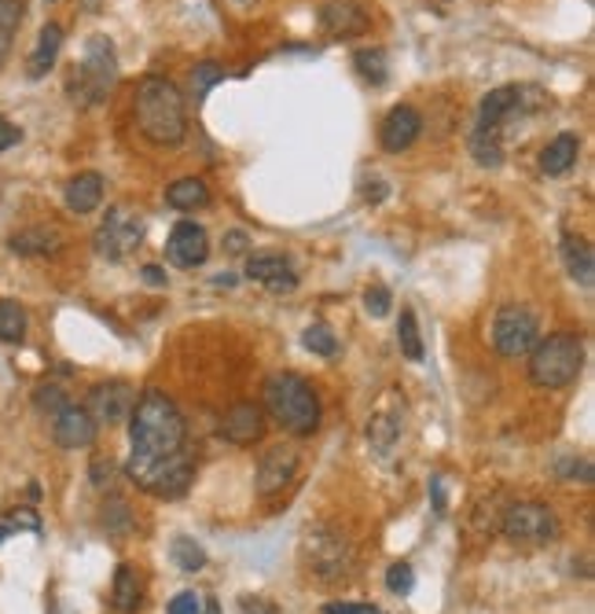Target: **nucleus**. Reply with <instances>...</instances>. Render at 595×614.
I'll list each match as a JSON object with an SVG mask.
<instances>
[{
	"instance_id": "f257e3e1",
	"label": "nucleus",
	"mask_w": 595,
	"mask_h": 614,
	"mask_svg": "<svg viewBox=\"0 0 595 614\" xmlns=\"http://www.w3.org/2000/svg\"><path fill=\"white\" fill-rule=\"evenodd\" d=\"M129 441H133V457L144 460L169 457V452L185 449L188 441L185 412L177 409V401L166 390L151 387L133 401V412H129Z\"/></svg>"
},
{
	"instance_id": "f03ea898",
	"label": "nucleus",
	"mask_w": 595,
	"mask_h": 614,
	"mask_svg": "<svg viewBox=\"0 0 595 614\" xmlns=\"http://www.w3.org/2000/svg\"><path fill=\"white\" fill-rule=\"evenodd\" d=\"M136 126L151 144L177 147L188 133L185 96L180 88L163 74H147L136 85Z\"/></svg>"
},
{
	"instance_id": "7ed1b4c3",
	"label": "nucleus",
	"mask_w": 595,
	"mask_h": 614,
	"mask_svg": "<svg viewBox=\"0 0 595 614\" xmlns=\"http://www.w3.org/2000/svg\"><path fill=\"white\" fill-rule=\"evenodd\" d=\"M261 401H265L269 416L284 430H290V435H298V438L317 435L320 398L306 379L295 376V371H276V376H269L265 390H261Z\"/></svg>"
},
{
	"instance_id": "20e7f679",
	"label": "nucleus",
	"mask_w": 595,
	"mask_h": 614,
	"mask_svg": "<svg viewBox=\"0 0 595 614\" xmlns=\"http://www.w3.org/2000/svg\"><path fill=\"white\" fill-rule=\"evenodd\" d=\"M584 368V342L573 331H555L537 339L529 350V382L540 390H562L581 376Z\"/></svg>"
},
{
	"instance_id": "39448f33",
	"label": "nucleus",
	"mask_w": 595,
	"mask_h": 614,
	"mask_svg": "<svg viewBox=\"0 0 595 614\" xmlns=\"http://www.w3.org/2000/svg\"><path fill=\"white\" fill-rule=\"evenodd\" d=\"M126 475L133 479V486H140L144 493L158 500H180L195 482V457L188 449H177L169 457H129L126 460Z\"/></svg>"
},
{
	"instance_id": "423d86ee",
	"label": "nucleus",
	"mask_w": 595,
	"mask_h": 614,
	"mask_svg": "<svg viewBox=\"0 0 595 614\" xmlns=\"http://www.w3.org/2000/svg\"><path fill=\"white\" fill-rule=\"evenodd\" d=\"M115 82H118V56H115L110 37H104V34L88 37L82 67H74V78H70L67 93L82 107H96L99 99L115 88Z\"/></svg>"
},
{
	"instance_id": "0eeeda50",
	"label": "nucleus",
	"mask_w": 595,
	"mask_h": 614,
	"mask_svg": "<svg viewBox=\"0 0 595 614\" xmlns=\"http://www.w3.org/2000/svg\"><path fill=\"white\" fill-rule=\"evenodd\" d=\"M301 556H306V567L317 574L320 581H346L353 563H357V552H353L349 538L335 527H309L306 538H301Z\"/></svg>"
},
{
	"instance_id": "6e6552de",
	"label": "nucleus",
	"mask_w": 595,
	"mask_h": 614,
	"mask_svg": "<svg viewBox=\"0 0 595 614\" xmlns=\"http://www.w3.org/2000/svg\"><path fill=\"white\" fill-rule=\"evenodd\" d=\"M559 516L555 508H548L544 500H519L503 511L500 519V533L511 541V545H526V548H544L559 538Z\"/></svg>"
},
{
	"instance_id": "1a4fd4ad",
	"label": "nucleus",
	"mask_w": 595,
	"mask_h": 614,
	"mask_svg": "<svg viewBox=\"0 0 595 614\" xmlns=\"http://www.w3.org/2000/svg\"><path fill=\"white\" fill-rule=\"evenodd\" d=\"M540 339V320L526 306H503L492 320V346L500 357H526Z\"/></svg>"
},
{
	"instance_id": "9d476101",
	"label": "nucleus",
	"mask_w": 595,
	"mask_h": 614,
	"mask_svg": "<svg viewBox=\"0 0 595 614\" xmlns=\"http://www.w3.org/2000/svg\"><path fill=\"white\" fill-rule=\"evenodd\" d=\"M140 239H144V217L133 214L129 206H110L104 225L96 228L93 236V247L99 258L107 261H122L129 250L140 247Z\"/></svg>"
},
{
	"instance_id": "9b49d317",
	"label": "nucleus",
	"mask_w": 595,
	"mask_h": 614,
	"mask_svg": "<svg viewBox=\"0 0 595 614\" xmlns=\"http://www.w3.org/2000/svg\"><path fill=\"white\" fill-rule=\"evenodd\" d=\"M133 401H136V390L129 387L126 379H107V382H96L93 390H88V416L96 420V427H118L129 420V412H133Z\"/></svg>"
},
{
	"instance_id": "f8f14e48",
	"label": "nucleus",
	"mask_w": 595,
	"mask_h": 614,
	"mask_svg": "<svg viewBox=\"0 0 595 614\" xmlns=\"http://www.w3.org/2000/svg\"><path fill=\"white\" fill-rule=\"evenodd\" d=\"M320 29L331 42H353V37H365L371 29V15L357 0H328L320 8Z\"/></svg>"
},
{
	"instance_id": "ddd939ff",
	"label": "nucleus",
	"mask_w": 595,
	"mask_h": 614,
	"mask_svg": "<svg viewBox=\"0 0 595 614\" xmlns=\"http://www.w3.org/2000/svg\"><path fill=\"white\" fill-rule=\"evenodd\" d=\"M210 258V236L203 225L195 221H180V225L169 233L166 244V261L177 269H199Z\"/></svg>"
},
{
	"instance_id": "4468645a",
	"label": "nucleus",
	"mask_w": 595,
	"mask_h": 614,
	"mask_svg": "<svg viewBox=\"0 0 595 614\" xmlns=\"http://www.w3.org/2000/svg\"><path fill=\"white\" fill-rule=\"evenodd\" d=\"M221 438L239 449L258 446V441L265 438V412H261L254 401H239V405H231L225 412V420H221Z\"/></svg>"
},
{
	"instance_id": "2eb2a0df",
	"label": "nucleus",
	"mask_w": 595,
	"mask_h": 614,
	"mask_svg": "<svg viewBox=\"0 0 595 614\" xmlns=\"http://www.w3.org/2000/svg\"><path fill=\"white\" fill-rule=\"evenodd\" d=\"M96 420L85 405H63L52 416V441L59 449H88L96 441Z\"/></svg>"
},
{
	"instance_id": "dca6fc26",
	"label": "nucleus",
	"mask_w": 595,
	"mask_h": 614,
	"mask_svg": "<svg viewBox=\"0 0 595 614\" xmlns=\"http://www.w3.org/2000/svg\"><path fill=\"white\" fill-rule=\"evenodd\" d=\"M298 479V452L290 446H272L258 464V493L261 497H276L290 482Z\"/></svg>"
},
{
	"instance_id": "f3484780",
	"label": "nucleus",
	"mask_w": 595,
	"mask_h": 614,
	"mask_svg": "<svg viewBox=\"0 0 595 614\" xmlns=\"http://www.w3.org/2000/svg\"><path fill=\"white\" fill-rule=\"evenodd\" d=\"M419 133H423L419 110L408 107V104H401V107H393L386 118H382L379 144H382V151H390V155H401V151H408L412 144H416Z\"/></svg>"
},
{
	"instance_id": "a211bd4d",
	"label": "nucleus",
	"mask_w": 595,
	"mask_h": 614,
	"mask_svg": "<svg viewBox=\"0 0 595 614\" xmlns=\"http://www.w3.org/2000/svg\"><path fill=\"white\" fill-rule=\"evenodd\" d=\"M522 107H526V88H519V85L492 88L478 107V129H500L508 118L519 115Z\"/></svg>"
},
{
	"instance_id": "6ab92c4d",
	"label": "nucleus",
	"mask_w": 595,
	"mask_h": 614,
	"mask_svg": "<svg viewBox=\"0 0 595 614\" xmlns=\"http://www.w3.org/2000/svg\"><path fill=\"white\" fill-rule=\"evenodd\" d=\"M247 276L258 280V284H265L269 291H276V295L298 287V273L290 269V261L284 255H254V258H247Z\"/></svg>"
},
{
	"instance_id": "aec40b11",
	"label": "nucleus",
	"mask_w": 595,
	"mask_h": 614,
	"mask_svg": "<svg viewBox=\"0 0 595 614\" xmlns=\"http://www.w3.org/2000/svg\"><path fill=\"white\" fill-rule=\"evenodd\" d=\"M110 607L118 614H136L144 607V578L133 563H118L115 586H110Z\"/></svg>"
},
{
	"instance_id": "412c9836",
	"label": "nucleus",
	"mask_w": 595,
	"mask_h": 614,
	"mask_svg": "<svg viewBox=\"0 0 595 614\" xmlns=\"http://www.w3.org/2000/svg\"><path fill=\"white\" fill-rule=\"evenodd\" d=\"M63 233L59 228H48V225H37V228H23V233H15L8 239V250L12 255H23V258H37V255H59L63 250Z\"/></svg>"
},
{
	"instance_id": "4be33fe9",
	"label": "nucleus",
	"mask_w": 595,
	"mask_h": 614,
	"mask_svg": "<svg viewBox=\"0 0 595 614\" xmlns=\"http://www.w3.org/2000/svg\"><path fill=\"white\" fill-rule=\"evenodd\" d=\"M562 265H567V273L573 284L581 287H592L595 284V250L584 236H562Z\"/></svg>"
},
{
	"instance_id": "5701e85b",
	"label": "nucleus",
	"mask_w": 595,
	"mask_h": 614,
	"mask_svg": "<svg viewBox=\"0 0 595 614\" xmlns=\"http://www.w3.org/2000/svg\"><path fill=\"white\" fill-rule=\"evenodd\" d=\"M578 155H581V137L578 133H559L555 140H548L540 151V174H548V177L570 174V169L578 166Z\"/></svg>"
},
{
	"instance_id": "b1692460",
	"label": "nucleus",
	"mask_w": 595,
	"mask_h": 614,
	"mask_svg": "<svg viewBox=\"0 0 595 614\" xmlns=\"http://www.w3.org/2000/svg\"><path fill=\"white\" fill-rule=\"evenodd\" d=\"M67 210L70 214H93V210L104 203V177L99 174H78L67 180Z\"/></svg>"
},
{
	"instance_id": "393cba45",
	"label": "nucleus",
	"mask_w": 595,
	"mask_h": 614,
	"mask_svg": "<svg viewBox=\"0 0 595 614\" xmlns=\"http://www.w3.org/2000/svg\"><path fill=\"white\" fill-rule=\"evenodd\" d=\"M59 48H63V26L45 23V26H41V34H37V48H34V52H29V63H26V74L34 78V82H41L48 70L56 67Z\"/></svg>"
},
{
	"instance_id": "a878e982",
	"label": "nucleus",
	"mask_w": 595,
	"mask_h": 614,
	"mask_svg": "<svg viewBox=\"0 0 595 614\" xmlns=\"http://www.w3.org/2000/svg\"><path fill=\"white\" fill-rule=\"evenodd\" d=\"M206 203H210V188L199 177H180L166 188V206L185 210V214L188 210H203Z\"/></svg>"
},
{
	"instance_id": "bb28decb",
	"label": "nucleus",
	"mask_w": 595,
	"mask_h": 614,
	"mask_svg": "<svg viewBox=\"0 0 595 614\" xmlns=\"http://www.w3.org/2000/svg\"><path fill=\"white\" fill-rule=\"evenodd\" d=\"M225 82V70H221V63H214V59H206V63H195L191 67V74H188V96H191V104H203L206 93L214 85Z\"/></svg>"
},
{
	"instance_id": "cd10ccee",
	"label": "nucleus",
	"mask_w": 595,
	"mask_h": 614,
	"mask_svg": "<svg viewBox=\"0 0 595 614\" xmlns=\"http://www.w3.org/2000/svg\"><path fill=\"white\" fill-rule=\"evenodd\" d=\"M353 67H357V74L365 78L368 85H386V74H390V63H386V52L382 48H360L357 56H353Z\"/></svg>"
},
{
	"instance_id": "c85d7f7f",
	"label": "nucleus",
	"mask_w": 595,
	"mask_h": 614,
	"mask_svg": "<svg viewBox=\"0 0 595 614\" xmlns=\"http://www.w3.org/2000/svg\"><path fill=\"white\" fill-rule=\"evenodd\" d=\"M471 155L478 158V166H500V163H503L500 129H474V137H471Z\"/></svg>"
},
{
	"instance_id": "c756f323",
	"label": "nucleus",
	"mask_w": 595,
	"mask_h": 614,
	"mask_svg": "<svg viewBox=\"0 0 595 614\" xmlns=\"http://www.w3.org/2000/svg\"><path fill=\"white\" fill-rule=\"evenodd\" d=\"M169 556H174V563L185 574H199V570L206 567V548L199 545L195 538H188V533L174 538V548H169Z\"/></svg>"
},
{
	"instance_id": "7c9ffc66",
	"label": "nucleus",
	"mask_w": 595,
	"mask_h": 614,
	"mask_svg": "<svg viewBox=\"0 0 595 614\" xmlns=\"http://www.w3.org/2000/svg\"><path fill=\"white\" fill-rule=\"evenodd\" d=\"M19 23H23V0H0V67H4L8 52H12Z\"/></svg>"
},
{
	"instance_id": "2f4dec72",
	"label": "nucleus",
	"mask_w": 595,
	"mask_h": 614,
	"mask_svg": "<svg viewBox=\"0 0 595 614\" xmlns=\"http://www.w3.org/2000/svg\"><path fill=\"white\" fill-rule=\"evenodd\" d=\"M26 339V309L12 298H0V342H23Z\"/></svg>"
},
{
	"instance_id": "473e14b6",
	"label": "nucleus",
	"mask_w": 595,
	"mask_h": 614,
	"mask_svg": "<svg viewBox=\"0 0 595 614\" xmlns=\"http://www.w3.org/2000/svg\"><path fill=\"white\" fill-rule=\"evenodd\" d=\"M397 342H401V354L408 361H423V335H419V320L412 309H401V320H397Z\"/></svg>"
},
{
	"instance_id": "72a5a7b5",
	"label": "nucleus",
	"mask_w": 595,
	"mask_h": 614,
	"mask_svg": "<svg viewBox=\"0 0 595 614\" xmlns=\"http://www.w3.org/2000/svg\"><path fill=\"white\" fill-rule=\"evenodd\" d=\"M401 438V427H397V420L393 416H386V412H382V416H376L368 424V441H371V449L376 452H382V457H386V452L393 449V441Z\"/></svg>"
},
{
	"instance_id": "f704fd0d",
	"label": "nucleus",
	"mask_w": 595,
	"mask_h": 614,
	"mask_svg": "<svg viewBox=\"0 0 595 614\" xmlns=\"http://www.w3.org/2000/svg\"><path fill=\"white\" fill-rule=\"evenodd\" d=\"M301 342H306V350H309V354H317V357H335L338 354V339H335V331H331L328 324H309L306 335H301Z\"/></svg>"
},
{
	"instance_id": "c9c22d12",
	"label": "nucleus",
	"mask_w": 595,
	"mask_h": 614,
	"mask_svg": "<svg viewBox=\"0 0 595 614\" xmlns=\"http://www.w3.org/2000/svg\"><path fill=\"white\" fill-rule=\"evenodd\" d=\"M104 530L107 533H129L133 530V519H129V505L122 497H110L107 505H104Z\"/></svg>"
},
{
	"instance_id": "e433bc0d",
	"label": "nucleus",
	"mask_w": 595,
	"mask_h": 614,
	"mask_svg": "<svg viewBox=\"0 0 595 614\" xmlns=\"http://www.w3.org/2000/svg\"><path fill=\"white\" fill-rule=\"evenodd\" d=\"M412 586H416V570H412V563H393V567L386 570V589L393 592V597H408Z\"/></svg>"
},
{
	"instance_id": "4c0bfd02",
	"label": "nucleus",
	"mask_w": 595,
	"mask_h": 614,
	"mask_svg": "<svg viewBox=\"0 0 595 614\" xmlns=\"http://www.w3.org/2000/svg\"><path fill=\"white\" fill-rule=\"evenodd\" d=\"M63 405H70V401H67L63 390L56 387V382H45V387L34 390V409L45 412V416H56V412L63 409Z\"/></svg>"
},
{
	"instance_id": "58836bf2",
	"label": "nucleus",
	"mask_w": 595,
	"mask_h": 614,
	"mask_svg": "<svg viewBox=\"0 0 595 614\" xmlns=\"http://www.w3.org/2000/svg\"><path fill=\"white\" fill-rule=\"evenodd\" d=\"M559 471L562 479H578V482H584V486H592V479H595V468H592V460L588 457H562L559 460Z\"/></svg>"
},
{
	"instance_id": "ea45409f",
	"label": "nucleus",
	"mask_w": 595,
	"mask_h": 614,
	"mask_svg": "<svg viewBox=\"0 0 595 614\" xmlns=\"http://www.w3.org/2000/svg\"><path fill=\"white\" fill-rule=\"evenodd\" d=\"M365 306H368V314H371V317H386L390 309H393V295H390V287L371 284V287L365 291Z\"/></svg>"
},
{
	"instance_id": "a19ab883",
	"label": "nucleus",
	"mask_w": 595,
	"mask_h": 614,
	"mask_svg": "<svg viewBox=\"0 0 595 614\" xmlns=\"http://www.w3.org/2000/svg\"><path fill=\"white\" fill-rule=\"evenodd\" d=\"M169 614H203V597L199 592H177L174 603H169Z\"/></svg>"
},
{
	"instance_id": "79ce46f5",
	"label": "nucleus",
	"mask_w": 595,
	"mask_h": 614,
	"mask_svg": "<svg viewBox=\"0 0 595 614\" xmlns=\"http://www.w3.org/2000/svg\"><path fill=\"white\" fill-rule=\"evenodd\" d=\"M88 479H93L96 489H107L115 482V464L107 457H93V468H88Z\"/></svg>"
},
{
	"instance_id": "37998d69",
	"label": "nucleus",
	"mask_w": 595,
	"mask_h": 614,
	"mask_svg": "<svg viewBox=\"0 0 595 614\" xmlns=\"http://www.w3.org/2000/svg\"><path fill=\"white\" fill-rule=\"evenodd\" d=\"M324 614H382L371 603H357V600H331L324 603Z\"/></svg>"
},
{
	"instance_id": "c03bdc74",
	"label": "nucleus",
	"mask_w": 595,
	"mask_h": 614,
	"mask_svg": "<svg viewBox=\"0 0 595 614\" xmlns=\"http://www.w3.org/2000/svg\"><path fill=\"white\" fill-rule=\"evenodd\" d=\"M19 140H23V129H19L15 122H8L4 115H0V151H8V147H15Z\"/></svg>"
},
{
	"instance_id": "a18cd8bd",
	"label": "nucleus",
	"mask_w": 595,
	"mask_h": 614,
	"mask_svg": "<svg viewBox=\"0 0 595 614\" xmlns=\"http://www.w3.org/2000/svg\"><path fill=\"white\" fill-rule=\"evenodd\" d=\"M243 614H279V607L272 600L261 597H243Z\"/></svg>"
},
{
	"instance_id": "49530a36",
	"label": "nucleus",
	"mask_w": 595,
	"mask_h": 614,
	"mask_svg": "<svg viewBox=\"0 0 595 614\" xmlns=\"http://www.w3.org/2000/svg\"><path fill=\"white\" fill-rule=\"evenodd\" d=\"M12 516H15V519L8 522V527H12V530H15V527H23V530H34V533L41 530V519H37L34 511H26V508H23V511H12Z\"/></svg>"
},
{
	"instance_id": "de8ad7c7",
	"label": "nucleus",
	"mask_w": 595,
	"mask_h": 614,
	"mask_svg": "<svg viewBox=\"0 0 595 614\" xmlns=\"http://www.w3.org/2000/svg\"><path fill=\"white\" fill-rule=\"evenodd\" d=\"M140 276H144L151 287H166V269L163 265H144L140 269Z\"/></svg>"
},
{
	"instance_id": "09e8293b",
	"label": "nucleus",
	"mask_w": 595,
	"mask_h": 614,
	"mask_svg": "<svg viewBox=\"0 0 595 614\" xmlns=\"http://www.w3.org/2000/svg\"><path fill=\"white\" fill-rule=\"evenodd\" d=\"M225 247H228V255H243V250H247V236L243 233H231L225 239Z\"/></svg>"
},
{
	"instance_id": "8fccbe9b",
	"label": "nucleus",
	"mask_w": 595,
	"mask_h": 614,
	"mask_svg": "<svg viewBox=\"0 0 595 614\" xmlns=\"http://www.w3.org/2000/svg\"><path fill=\"white\" fill-rule=\"evenodd\" d=\"M231 8H239V12H250L254 4H261V0H228Z\"/></svg>"
},
{
	"instance_id": "3c124183",
	"label": "nucleus",
	"mask_w": 595,
	"mask_h": 614,
	"mask_svg": "<svg viewBox=\"0 0 595 614\" xmlns=\"http://www.w3.org/2000/svg\"><path fill=\"white\" fill-rule=\"evenodd\" d=\"M214 280H217V287H231V284H236V276H228V273H221Z\"/></svg>"
},
{
	"instance_id": "603ef678",
	"label": "nucleus",
	"mask_w": 595,
	"mask_h": 614,
	"mask_svg": "<svg viewBox=\"0 0 595 614\" xmlns=\"http://www.w3.org/2000/svg\"><path fill=\"white\" fill-rule=\"evenodd\" d=\"M203 614H221L217 600H203Z\"/></svg>"
},
{
	"instance_id": "864d4df0",
	"label": "nucleus",
	"mask_w": 595,
	"mask_h": 614,
	"mask_svg": "<svg viewBox=\"0 0 595 614\" xmlns=\"http://www.w3.org/2000/svg\"><path fill=\"white\" fill-rule=\"evenodd\" d=\"M8 538H12V527H8V522H0V545H4Z\"/></svg>"
}]
</instances>
